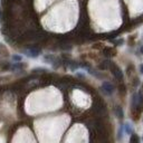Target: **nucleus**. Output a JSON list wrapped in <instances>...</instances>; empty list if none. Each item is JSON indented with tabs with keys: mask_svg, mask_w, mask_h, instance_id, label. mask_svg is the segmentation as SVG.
Returning a JSON list of instances; mask_svg holds the SVG:
<instances>
[{
	"mask_svg": "<svg viewBox=\"0 0 143 143\" xmlns=\"http://www.w3.org/2000/svg\"><path fill=\"white\" fill-rule=\"evenodd\" d=\"M102 89L105 94H107V95H112L113 92H114V86H113L111 83L108 82H104L102 84Z\"/></svg>",
	"mask_w": 143,
	"mask_h": 143,
	"instance_id": "f257e3e1",
	"label": "nucleus"
},
{
	"mask_svg": "<svg viewBox=\"0 0 143 143\" xmlns=\"http://www.w3.org/2000/svg\"><path fill=\"white\" fill-rule=\"evenodd\" d=\"M25 54L26 56H28L30 58H36L40 55V49H28L25 51Z\"/></svg>",
	"mask_w": 143,
	"mask_h": 143,
	"instance_id": "f03ea898",
	"label": "nucleus"
},
{
	"mask_svg": "<svg viewBox=\"0 0 143 143\" xmlns=\"http://www.w3.org/2000/svg\"><path fill=\"white\" fill-rule=\"evenodd\" d=\"M123 130L125 131V133H127V134H132L133 133V130H132V126H131V124L130 123H125L123 125Z\"/></svg>",
	"mask_w": 143,
	"mask_h": 143,
	"instance_id": "7ed1b4c3",
	"label": "nucleus"
},
{
	"mask_svg": "<svg viewBox=\"0 0 143 143\" xmlns=\"http://www.w3.org/2000/svg\"><path fill=\"white\" fill-rule=\"evenodd\" d=\"M44 59H45V61H46L47 63H49V64H55V62H56V58L54 57V56H51V55L44 56Z\"/></svg>",
	"mask_w": 143,
	"mask_h": 143,
	"instance_id": "20e7f679",
	"label": "nucleus"
},
{
	"mask_svg": "<svg viewBox=\"0 0 143 143\" xmlns=\"http://www.w3.org/2000/svg\"><path fill=\"white\" fill-rule=\"evenodd\" d=\"M114 75L118 78H120V80H122V77H123V74H122L121 69L118 68V67H115V68H114Z\"/></svg>",
	"mask_w": 143,
	"mask_h": 143,
	"instance_id": "39448f33",
	"label": "nucleus"
},
{
	"mask_svg": "<svg viewBox=\"0 0 143 143\" xmlns=\"http://www.w3.org/2000/svg\"><path fill=\"white\" fill-rule=\"evenodd\" d=\"M11 58H12L14 61H16V62H21L22 61V57H21V56H19V55H14Z\"/></svg>",
	"mask_w": 143,
	"mask_h": 143,
	"instance_id": "423d86ee",
	"label": "nucleus"
},
{
	"mask_svg": "<svg viewBox=\"0 0 143 143\" xmlns=\"http://www.w3.org/2000/svg\"><path fill=\"white\" fill-rule=\"evenodd\" d=\"M140 69H141V74H143V65L140 66Z\"/></svg>",
	"mask_w": 143,
	"mask_h": 143,
	"instance_id": "0eeeda50",
	"label": "nucleus"
},
{
	"mask_svg": "<svg viewBox=\"0 0 143 143\" xmlns=\"http://www.w3.org/2000/svg\"><path fill=\"white\" fill-rule=\"evenodd\" d=\"M140 51H141V54H143V46L140 48Z\"/></svg>",
	"mask_w": 143,
	"mask_h": 143,
	"instance_id": "6e6552de",
	"label": "nucleus"
}]
</instances>
